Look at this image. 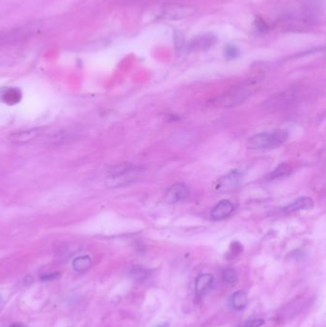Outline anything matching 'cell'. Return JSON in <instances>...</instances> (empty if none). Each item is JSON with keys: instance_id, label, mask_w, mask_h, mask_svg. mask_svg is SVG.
I'll return each mask as SVG.
<instances>
[{"instance_id": "obj_13", "label": "cell", "mask_w": 326, "mask_h": 327, "mask_svg": "<svg viewBox=\"0 0 326 327\" xmlns=\"http://www.w3.org/2000/svg\"><path fill=\"white\" fill-rule=\"evenodd\" d=\"M292 172V168L290 165L288 164H280L279 166H278L272 172H270L267 177L266 180L267 181H275V180H279V179H282L286 176H288Z\"/></svg>"}, {"instance_id": "obj_4", "label": "cell", "mask_w": 326, "mask_h": 327, "mask_svg": "<svg viewBox=\"0 0 326 327\" xmlns=\"http://www.w3.org/2000/svg\"><path fill=\"white\" fill-rule=\"evenodd\" d=\"M42 133H43V128H41V127L22 129V130H17V131L12 132L9 135L8 139L13 144L22 145V144H27V143L33 142L34 140L37 139L39 136H41Z\"/></svg>"}, {"instance_id": "obj_12", "label": "cell", "mask_w": 326, "mask_h": 327, "mask_svg": "<svg viewBox=\"0 0 326 327\" xmlns=\"http://www.w3.org/2000/svg\"><path fill=\"white\" fill-rule=\"evenodd\" d=\"M230 303L233 310L242 311L248 304L247 294L242 290L234 292L230 297Z\"/></svg>"}, {"instance_id": "obj_17", "label": "cell", "mask_w": 326, "mask_h": 327, "mask_svg": "<svg viewBox=\"0 0 326 327\" xmlns=\"http://www.w3.org/2000/svg\"><path fill=\"white\" fill-rule=\"evenodd\" d=\"M149 275H150V272L147 269L142 268V267H135L129 273L130 278L133 280L138 281V282H144L147 280Z\"/></svg>"}, {"instance_id": "obj_1", "label": "cell", "mask_w": 326, "mask_h": 327, "mask_svg": "<svg viewBox=\"0 0 326 327\" xmlns=\"http://www.w3.org/2000/svg\"><path fill=\"white\" fill-rule=\"evenodd\" d=\"M288 138V132L282 129L255 134L247 141V147L252 150L270 149L282 145Z\"/></svg>"}, {"instance_id": "obj_7", "label": "cell", "mask_w": 326, "mask_h": 327, "mask_svg": "<svg viewBox=\"0 0 326 327\" xmlns=\"http://www.w3.org/2000/svg\"><path fill=\"white\" fill-rule=\"evenodd\" d=\"M217 42V36L213 34H205L193 38L187 45V51L200 52L206 51L213 47Z\"/></svg>"}, {"instance_id": "obj_5", "label": "cell", "mask_w": 326, "mask_h": 327, "mask_svg": "<svg viewBox=\"0 0 326 327\" xmlns=\"http://www.w3.org/2000/svg\"><path fill=\"white\" fill-rule=\"evenodd\" d=\"M242 179V172L238 170H233L220 177L216 185V189L219 192H226L236 187Z\"/></svg>"}, {"instance_id": "obj_8", "label": "cell", "mask_w": 326, "mask_h": 327, "mask_svg": "<svg viewBox=\"0 0 326 327\" xmlns=\"http://www.w3.org/2000/svg\"><path fill=\"white\" fill-rule=\"evenodd\" d=\"M215 283V277L212 274H201L195 280V296L202 297L212 290Z\"/></svg>"}, {"instance_id": "obj_22", "label": "cell", "mask_w": 326, "mask_h": 327, "mask_svg": "<svg viewBox=\"0 0 326 327\" xmlns=\"http://www.w3.org/2000/svg\"><path fill=\"white\" fill-rule=\"evenodd\" d=\"M159 327H168V325H165V324H164V325H162V326H160Z\"/></svg>"}, {"instance_id": "obj_15", "label": "cell", "mask_w": 326, "mask_h": 327, "mask_svg": "<svg viewBox=\"0 0 326 327\" xmlns=\"http://www.w3.org/2000/svg\"><path fill=\"white\" fill-rule=\"evenodd\" d=\"M22 99V94L17 88H10L6 90L2 95V101L9 106H15L18 104Z\"/></svg>"}, {"instance_id": "obj_10", "label": "cell", "mask_w": 326, "mask_h": 327, "mask_svg": "<svg viewBox=\"0 0 326 327\" xmlns=\"http://www.w3.org/2000/svg\"><path fill=\"white\" fill-rule=\"evenodd\" d=\"M194 13V10L181 5H171L165 10V16L170 19H181L191 16Z\"/></svg>"}, {"instance_id": "obj_19", "label": "cell", "mask_w": 326, "mask_h": 327, "mask_svg": "<svg viewBox=\"0 0 326 327\" xmlns=\"http://www.w3.org/2000/svg\"><path fill=\"white\" fill-rule=\"evenodd\" d=\"M224 54H225L226 59H228V60H233V59L237 58V56L239 55V50H238V48H237L236 46H234V45H228V46L225 47Z\"/></svg>"}, {"instance_id": "obj_3", "label": "cell", "mask_w": 326, "mask_h": 327, "mask_svg": "<svg viewBox=\"0 0 326 327\" xmlns=\"http://www.w3.org/2000/svg\"><path fill=\"white\" fill-rule=\"evenodd\" d=\"M252 94V87L249 85H242L238 87H234L228 92H226L224 95H222L220 98H218L217 103L219 106L229 108L233 107L238 104L243 103L245 100H247Z\"/></svg>"}, {"instance_id": "obj_14", "label": "cell", "mask_w": 326, "mask_h": 327, "mask_svg": "<svg viewBox=\"0 0 326 327\" xmlns=\"http://www.w3.org/2000/svg\"><path fill=\"white\" fill-rule=\"evenodd\" d=\"M73 269L78 273H85L92 266V259L88 255H80L76 257L72 262Z\"/></svg>"}, {"instance_id": "obj_16", "label": "cell", "mask_w": 326, "mask_h": 327, "mask_svg": "<svg viewBox=\"0 0 326 327\" xmlns=\"http://www.w3.org/2000/svg\"><path fill=\"white\" fill-rule=\"evenodd\" d=\"M298 96V90L295 89H289L286 90L284 92H282L281 94H279V96H277L276 98H274L272 100V104L273 105H283L289 102H292L294 99H295Z\"/></svg>"}, {"instance_id": "obj_6", "label": "cell", "mask_w": 326, "mask_h": 327, "mask_svg": "<svg viewBox=\"0 0 326 327\" xmlns=\"http://www.w3.org/2000/svg\"><path fill=\"white\" fill-rule=\"evenodd\" d=\"M188 195L189 191L186 186L181 183H177L168 188V190L166 191L165 199L170 204H176L186 200L188 198Z\"/></svg>"}, {"instance_id": "obj_18", "label": "cell", "mask_w": 326, "mask_h": 327, "mask_svg": "<svg viewBox=\"0 0 326 327\" xmlns=\"http://www.w3.org/2000/svg\"><path fill=\"white\" fill-rule=\"evenodd\" d=\"M221 278H222V280L227 283V284H235L238 280V276H237V273L235 270L233 269H231V268H227L225 270L222 271V274H221Z\"/></svg>"}, {"instance_id": "obj_24", "label": "cell", "mask_w": 326, "mask_h": 327, "mask_svg": "<svg viewBox=\"0 0 326 327\" xmlns=\"http://www.w3.org/2000/svg\"><path fill=\"white\" fill-rule=\"evenodd\" d=\"M0 302H1V296H0Z\"/></svg>"}, {"instance_id": "obj_21", "label": "cell", "mask_w": 326, "mask_h": 327, "mask_svg": "<svg viewBox=\"0 0 326 327\" xmlns=\"http://www.w3.org/2000/svg\"><path fill=\"white\" fill-rule=\"evenodd\" d=\"M61 277L60 273H52V274H48V275H44L41 277V280L43 281H50V280H57Z\"/></svg>"}, {"instance_id": "obj_9", "label": "cell", "mask_w": 326, "mask_h": 327, "mask_svg": "<svg viewBox=\"0 0 326 327\" xmlns=\"http://www.w3.org/2000/svg\"><path fill=\"white\" fill-rule=\"evenodd\" d=\"M234 211L233 204L229 200H222L217 203L211 212V218L214 220H222L229 218Z\"/></svg>"}, {"instance_id": "obj_20", "label": "cell", "mask_w": 326, "mask_h": 327, "mask_svg": "<svg viewBox=\"0 0 326 327\" xmlns=\"http://www.w3.org/2000/svg\"><path fill=\"white\" fill-rule=\"evenodd\" d=\"M265 321L263 319H254L245 323L243 327H261L264 326Z\"/></svg>"}, {"instance_id": "obj_23", "label": "cell", "mask_w": 326, "mask_h": 327, "mask_svg": "<svg viewBox=\"0 0 326 327\" xmlns=\"http://www.w3.org/2000/svg\"><path fill=\"white\" fill-rule=\"evenodd\" d=\"M11 327H20L18 325H14V326H12Z\"/></svg>"}, {"instance_id": "obj_2", "label": "cell", "mask_w": 326, "mask_h": 327, "mask_svg": "<svg viewBox=\"0 0 326 327\" xmlns=\"http://www.w3.org/2000/svg\"><path fill=\"white\" fill-rule=\"evenodd\" d=\"M140 171L139 168L130 163L117 164L109 171L107 185L110 187L127 185L134 179V175Z\"/></svg>"}, {"instance_id": "obj_11", "label": "cell", "mask_w": 326, "mask_h": 327, "mask_svg": "<svg viewBox=\"0 0 326 327\" xmlns=\"http://www.w3.org/2000/svg\"><path fill=\"white\" fill-rule=\"evenodd\" d=\"M314 206V202L309 197H300L294 202H292L288 206L284 207L281 211L284 214H292L299 211H307L312 209Z\"/></svg>"}]
</instances>
